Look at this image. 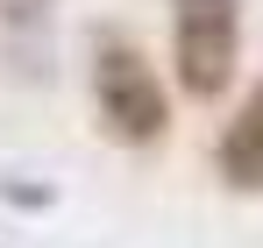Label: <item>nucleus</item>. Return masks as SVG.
Here are the masks:
<instances>
[{
  "label": "nucleus",
  "instance_id": "1",
  "mask_svg": "<svg viewBox=\"0 0 263 248\" xmlns=\"http://www.w3.org/2000/svg\"><path fill=\"white\" fill-rule=\"evenodd\" d=\"M92 114L121 149H149L171 128V99H164L157 64L121 36H100V50H92Z\"/></svg>",
  "mask_w": 263,
  "mask_h": 248
},
{
  "label": "nucleus",
  "instance_id": "2",
  "mask_svg": "<svg viewBox=\"0 0 263 248\" xmlns=\"http://www.w3.org/2000/svg\"><path fill=\"white\" fill-rule=\"evenodd\" d=\"M242 64V0H171V71L192 99H220Z\"/></svg>",
  "mask_w": 263,
  "mask_h": 248
},
{
  "label": "nucleus",
  "instance_id": "3",
  "mask_svg": "<svg viewBox=\"0 0 263 248\" xmlns=\"http://www.w3.org/2000/svg\"><path fill=\"white\" fill-rule=\"evenodd\" d=\"M214 163H220L228 192H249V199L263 192V78L235 99V114H228V128L214 142Z\"/></svg>",
  "mask_w": 263,
  "mask_h": 248
},
{
  "label": "nucleus",
  "instance_id": "4",
  "mask_svg": "<svg viewBox=\"0 0 263 248\" xmlns=\"http://www.w3.org/2000/svg\"><path fill=\"white\" fill-rule=\"evenodd\" d=\"M57 0H0V29H43Z\"/></svg>",
  "mask_w": 263,
  "mask_h": 248
}]
</instances>
